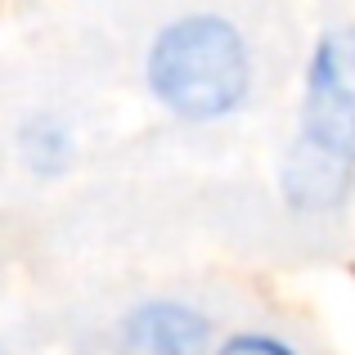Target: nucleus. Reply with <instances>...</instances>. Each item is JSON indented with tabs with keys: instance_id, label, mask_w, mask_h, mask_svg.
Returning <instances> with one entry per match:
<instances>
[{
	"instance_id": "2",
	"label": "nucleus",
	"mask_w": 355,
	"mask_h": 355,
	"mask_svg": "<svg viewBox=\"0 0 355 355\" xmlns=\"http://www.w3.org/2000/svg\"><path fill=\"white\" fill-rule=\"evenodd\" d=\"M306 144L355 162V27L329 32L306 72Z\"/></svg>"
},
{
	"instance_id": "4",
	"label": "nucleus",
	"mask_w": 355,
	"mask_h": 355,
	"mask_svg": "<svg viewBox=\"0 0 355 355\" xmlns=\"http://www.w3.org/2000/svg\"><path fill=\"white\" fill-rule=\"evenodd\" d=\"M220 355H293V351L275 338H252V333H243V338H230L225 347H220Z\"/></svg>"
},
{
	"instance_id": "3",
	"label": "nucleus",
	"mask_w": 355,
	"mask_h": 355,
	"mask_svg": "<svg viewBox=\"0 0 355 355\" xmlns=\"http://www.w3.org/2000/svg\"><path fill=\"white\" fill-rule=\"evenodd\" d=\"M207 320L180 302H148L126 315L117 338V355H202Z\"/></svg>"
},
{
	"instance_id": "1",
	"label": "nucleus",
	"mask_w": 355,
	"mask_h": 355,
	"mask_svg": "<svg viewBox=\"0 0 355 355\" xmlns=\"http://www.w3.org/2000/svg\"><path fill=\"white\" fill-rule=\"evenodd\" d=\"M148 86L184 121H211L248 95V50L225 18H180L153 41Z\"/></svg>"
}]
</instances>
